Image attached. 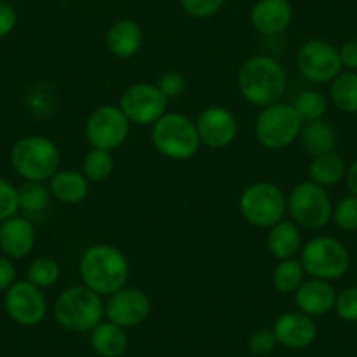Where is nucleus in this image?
<instances>
[{"label": "nucleus", "mask_w": 357, "mask_h": 357, "mask_svg": "<svg viewBox=\"0 0 357 357\" xmlns=\"http://www.w3.org/2000/svg\"><path fill=\"white\" fill-rule=\"evenodd\" d=\"M236 84L243 100L256 107H266L280 102L287 86L282 63L268 54H256L242 63Z\"/></svg>", "instance_id": "2"}, {"label": "nucleus", "mask_w": 357, "mask_h": 357, "mask_svg": "<svg viewBox=\"0 0 357 357\" xmlns=\"http://www.w3.org/2000/svg\"><path fill=\"white\" fill-rule=\"evenodd\" d=\"M225 2L226 0H181V6L186 11V15L204 20L211 18L215 13L221 11Z\"/></svg>", "instance_id": "35"}, {"label": "nucleus", "mask_w": 357, "mask_h": 357, "mask_svg": "<svg viewBox=\"0 0 357 357\" xmlns=\"http://www.w3.org/2000/svg\"><path fill=\"white\" fill-rule=\"evenodd\" d=\"M345 181H347V188H349L350 195L357 197V160L347 168Z\"/></svg>", "instance_id": "41"}, {"label": "nucleus", "mask_w": 357, "mask_h": 357, "mask_svg": "<svg viewBox=\"0 0 357 357\" xmlns=\"http://www.w3.org/2000/svg\"><path fill=\"white\" fill-rule=\"evenodd\" d=\"M300 263L307 275L331 282L342 279L349 272L350 254L345 243L338 238L319 235L301 247Z\"/></svg>", "instance_id": "6"}, {"label": "nucleus", "mask_w": 357, "mask_h": 357, "mask_svg": "<svg viewBox=\"0 0 357 357\" xmlns=\"http://www.w3.org/2000/svg\"><path fill=\"white\" fill-rule=\"evenodd\" d=\"M305 270L301 266L300 259H282L275 264L272 272V284L279 293L294 294L298 287L303 284Z\"/></svg>", "instance_id": "27"}, {"label": "nucleus", "mask_w": 357, "mask_h": 357, "mask_svg": "<svg viewBox=\"0 0 357 357\" xmlns=\"http://www.w3.org/2000/svg\"><path fill=\"white\" fill-rule=\"evenodd\" d=\"M18 23L16 9L9 4L8 0H0V39L8 37Z\"/></svg>", "instance_id": "38"}, {"label": "nucleus", "mask_w": 357, "mask_h": 357, "mask_svg": "<svg viewBox=\"0 0 357 357\" xmlns=\"http://www.w3.org/2000/svg\"><path fill=\"white\" fill-rule=\"evenodd\" d=\"M158 88L161 89V93L170 100V98H178L183 97V93L186 91V79L183 74L178 72H165L163 75L158 81Z\"/></svg>", "instance_id": "37"}, {"label": "nucleus", "mask_w": 357, "mask_h": 357, "mask_svg": "<svg viewBox=\"0 0 357 357\" xmlns=\"http://www.w3.org/2000/svg\"><path fill=\"white\" fill-rule=\"evenodd\" d=\"M331 219L343 231H356L357 229V197L349 195L333 205Z\"/></svg>", "instance_id": "32"}, {"label": "nucleus", "mask_w": 357, "mask_h": 357, "mask_svg": "<svg viewBox=\"0 0 357 357\" xmlns=\"http://www.w3.org/2000/svg\"><path fill=\"white\" fill-rule=\"evenodd\" d=\"M61 270L60 264L53 257H37L32 263L29 264V270H26V280L32 282L33 286L40 287V289H46V287L54 286V284L60 280Z\"/></svg>", "instance_id": "31"}, {"label": "nucleus", "mask_w": 357, "mask_h": 357, "mask_svg": "<svg viewBox=\"0 0 357 357\" xmlns=\"http://www.w3.org/2000/svg\"><path fill=\"white\" fill-rule=\"evenodd\" d=\"M247 347L254 356H268L277 347V338L272 329H256L247 340Z\"/></svg>", "instance_id": "36"}, {"label": "nucleus", "mask_w": 357, "mask_h": 357, "mask_svg": "<svg viewBox=\"0 0 357 357\" xmlns=\"http://www.w3.org/2000/svg\"><path fill=\"white\" fill-rule=\"evenodd\" d=\"M89 343L100 357H121L128 347V336L125 328L111 321L100 322L91 329Z\"/></svg>", "instance_id": "23"}, {"label": "nucleus", "mask_w": 357, "mask_h": 357, "mask_svg": "<svg viewBox=\"0 0 357 357\" xmlns=\"http://www.w3.org/2000/svg\"><path fill=\"white\" fill-rule=\"evenodd\" d=\"M277 343L286 349H307L317 338V324L303 312H286L279 315L272 328Z\"/></svg>", "instance_id": "16"}, {"label": "nucleus", "mask_w": 357, "mask_h": 357, "mask_svg": "<svg viewBox=\"0 0 357 357\" xmlns=\"http://www.w3.org/2000/svg\"><path fill=\"white\" fill-rule=\"evenodd\" d=\"M300 74L315 84L331 82L342 72L340 51L324 39H308L300 46L296 54Z\"/></svg>", "instance_id": "12"}, {"label": "nucleus", "mask_w": 357, "mask_h": 357, "mask_svg": "<svg viewBox=\"0 0 357 357\" xmlns=\"http://www.w3.org/2000/svg\"><path fill=\"white\" fill-rule=\"evenodd\" d=\"M240 214L254 228H272L287 212V197L277 184L259 181L240 195Z\"/></svg>", "instance_id": "8"}, {"label": "nucleus", "mask_w": 357, "mask_h": 357, "mask_svg": "<svg viewBox=\"0 0 357 357\" xmlns=\"http://www.w3.org/2000/svg\"><path fill=\"white\" fill-rule=\"evenodd\" d=\"M340 60L342 67L350 72H357V39H350L340 47Z\"/></svg>", "instance_id": "39"}, {"label": "nucleus", "mask_w": 357, "mask_h": 357, "mask_svg": "<svg viewBox=\"0 0 357 357\" xmlns=\"http://www.w3.org/2000/svg\"><path fill=\"white\" fill-rule=\"evenodd\" d=\"M9 161L16 174L25 181L46 183L60 170V149L44 135H26L16 140L9 153Z\"/></svg>", "instance_id": "3"}, {"label": "nucleus", "mask_w": 357, "mask_h": 357, "mask_svg": "<svg viewBox=\"0 0 357 357\" xmlns=\"http://www.w3.org/2000/svg\"><path fill=\"white\" fill-rule=\"evenodd\" d=\"M6 314L13 322L25 328L40 324L47 314V301L43 289L29 280H16L4 296Z\"/></svg>", "instance_id": "13"}, {"label": "nucleus", "mask_w": 357, "mask_h": 357, "mask_svg": "<svg viewBox=\"0 0 357 357\" xmlns=\"http://www.w3.org/2000/svg\"><path fill=\"white\" fill-rule=\"evenodd\" d=\"M36 228L22 215H13L0 222V250L9 259H23L36 245Z\"/></svg>", "instance_id": "17"}, {"label": "nucleus", "mask_w": 357, "mask_h": 357, "mask_svg": "<svg viewBox=\"0 0 357 357\" xmlns=\"http://www.w3.org/2000/svg\"><path fill=\"white\" fill-rule=\"evenodd\" d=\"M336 291L328 280L321 279H305L303 284L294 293V303L298 310L310 317L324 315L335 308L336 303Z\"/></svg>", "instance_id": "19"}, {"label": "nucleus", "mask_w": 357, "mask_h": 357, "mask_svg": "<svg viewBox=\"0 0 357 357\" xmlns=\"http://www.w3.org/2000/svg\"><path fill=\"white\" fill-rule=\"evenodd\" d=\"M102 296L86 286H70L58 294L53 305L54 321L72 333H89L104 319Z\"/></svg>", "instance_id": "4"}, {"label": "nucleus", "mask_w": 357, "mask_h": 357, "mask_svg": "<svg viewBox=\"0 0 357 357\" xmlns=\"http://www.w3.org/2000/svg\"><path fill=\"white\" fill-rule=\"evenodd\" d=\"M266 247L268 252L279 261L294 257L303 247L300 226L291 219L279 221L272 228H268Z\"/></svg>", "instance_id": "22"}, {"label": "nucleus", "mask_w": 357, "mask_h": 357, "mask_svg": "<svg viewBox=\"0 0 357 357\" xmlns=\"http://www.w3.org/2000/svg\"><path fill=\"white\" fill-rule=\"evenodd\" d=\"M198 137L208 149H225L231 146L238 133V123L229 109L212 105L204 109L195 121Z\"/></svg>", "instance_id": "14"}, {"label": "nucleus", "mask_w": 357, "mask_h": 357, "mask_svg": "<svg viewBox=\"0 0 357 357\" xmlns=\"http://www.w3.org/2000/svg\"><path fill=\"white\" fill-rule=\"evenodd\" d=\"M301 128H303V121L294 111L293 104H286V102H275L263 107L254 123L257 142L272 151L286 149L291 144L296 142L300 139Z\"/></svg>", "instance_id": "7"}, {"label": "nucleus", "mask_w": 357, "mask_h": 357, "mask_svg": "<svg viewBox=\"0 0 357 357\" xmlns=\"http://www.w3.org/2000/svg\"><path fill=\"white\" fill-rule=\"evenodd\" d=\"M301 146L308 156L315 158L321 154L333 153L336 147V132L328 121L317 119V121L303 123L300 133Z\"/></svg>", "instance_id": "24"}, {"label": "nucleus", "mask_w": 357, "mask_h": 357, "mask_svg": "<svg viewBox=\"0 0 357 357\" xmlns=\"http://www.w3.org/2000/svg\"><path fill=\"white\" fill-rule=\"evenodd\" d=\"M289 0H257L250 11V23L261 36H279L293 22Z\"/></svg>", "instance_id": "18"}, {"label": "nucleus", "mask_w": 357, "mask_h": 357, "mask_svg": "<svg viewBox=\"0 0 357 357\" xmlns=\"http://www.w3.org/2000/svg\"><path fill=\"white\" fill-rule=\"evenodd\" d=\"M329 93L338 111L357 114V72H340L331 81Z\"/></svg>", "instance_id": "26"}, {"label": "nucleus", "mask_w": 357, "mask_h": 357, "mask_svg": "<svg viewBox=\"0 0 357 357\" xmlns=\"http://www.w3.org/2000/svg\"><path fill=\"white\" fill-rule=\"evenodd\" d=\"M112 170H114V158L111 151L91 147L82 158L81 172L89 183H104L111 177Z\"/></svg>", "instance_id": "28"}, {"label": "nucleus", "mask_w": 357, "mask_h": 357, "mask_svg": "<svg viewBox=\"0 0 357 357\" xmlns=\"http://www.w3.org/2000/svg\"><path fill=\"white\" fill-rule=\"evenodd\" d=\"M151 142L161 156L174 161L190 160L202 146L193 119L178 112H167L154 123Z\"/></svg>", "instance_id": "5"}, {"label": "nucleus", "mask_w": 357, "mask_h": 357, "mask_svg": "<svg viewBox=\"0 0 357 357\" xmlns=\"http://www.w3.org/2000/svg\"><path fill=\"white\" fill-rule=\"evenodd\" d=\"M130 125L132 123L126 119L119 105H100L86 119V140L95 149L114 151L128 137Z\"/></svg>", "instance_id": "11"}, {"label": "nucleus", "mask_w": 357, "mask_h": 357, "mask_svg": "<svg viewBox=\"0 0 357 357\" xmlns=\"http://www.w3.org/2000/svg\"><path fill=\"white\" fill-rule=\"evenodd\" d=\"M50 183L51 197L65 205H77L89 195V181L79 170H58Z\"/></svg>", "instance_id": "21"}, {"label": "nucleus", "mask_w": 357, "mask_h": 357, "mask_svg": "<svg viewBox=\"0 0 357 357\" xmlns=\"http://www.w3.org/2000/svg\"><path fill=\"white\" fill-rule=\"evenodd\" d=\"M104 314L107 321L121 328H135L149 317L151 300L142 289L125 286L109 296Z\"/></svg>", "instance_id": "15"}, {"label": "nucleus", "mask_w": 357, "mask_h": 357, "mask_svg": "<svg viewBox=\"0 0 357 357\" xmlns=\"http://www.w3.org/2000/svg\"><path fill=\"white\" fill-rule=\"evenodd\" d=\"M51 191L50 186L44 183H36V181H25L18 188V202L20 208L29 214H37L44 211L50 205Z\"/></svg>", "instance_id": "29"}, {"label": "nucleus", "mask_w": 357, "mask_h": 357, "mask_svg": "<svg viewBox=\"0 0 357 357\" xmlns=\"http://www.w3.org/2000/svg\"><path fill=\"white\" fill-rule=\"evenodd\" d=\"M345 161L335 151L312 158L310 165H308V181L322 188L336 186L342 178H345Z\"/></svg>", "instance_id": "25"}, {"label": "nucleus", "mask_w": 357, "mask_h": 357, "mask_svg": "<svg viewBox=\"0 0 357 357\" xmlns=\"http://www.w3.org/2000/svg\"><path fill=\"white\" fill-rule=\"evenodd\" d=\"M168 98L161 93L158 84L135 82L123 91L119 109L130 123L139 126H153L163 114H167Z\"/></svg>", "instance_id": "10"}, {"label": "nucleus", "mask_w": 357, "mask_h": 357, "mask_svg": "<svg viewBox=\"0 0 357 357\" xmlns=\"http://www.w3.org/2000/svg\"><path fill=\"white\" fill-rule=\"evenodd\" d=\"M335 310L345 322H357V286L345 287L336 294Z\"/></svg>", "instance_id": "34"}, {"label": "nucleus", "mask_w": 357, "mask_h": 357, "mask_svg": "<svg viewBox=\"0 0 357 357\" xmlns=\"http://www.w3.org/2000/svg\"><path fill=\"white\" fill-rule=\"evenodd\" d=\"M144 33L142 29L133 20H118L111 25L107 36H105V46L112 56L119 60L133 58L142 47Z\"/></svg>", "instance_id": "20"}, {"label": "nucleus", "mask_w": 357, "mask_h": 357, "mask_svg": "<svg viewBox=\"0 0 357 357\" xmlns=\"http://www.w3.org/2000/svg\"><path fill=\"white\" fill-rule=\"evenodd\" d=\"M18 188L8 178L0 177V222L18 214Z\"/></svg>", "instance_id": "33"}, {"label": "nucleus", "mask_w": 357, "mask_h": 357, "mask_svg": "<svg viewBox=\"0 0 357 357\" xmlns=\"http://www.w3.org/2000/svg\"><path fill=\"white\" fill-rule=\"evenodd\" d=\"M16 282V268L13 261L0 256V293H6Z\"/></svg>", "instance_id": "40"}, {"label": "nucleus", "mask_w": 357, "mask_h": 357, "mask_svg": "<svg viewBox=\"0 0 357 357\" xmlns=\"http://www.w3.org/2000/svg\"><path fill=\"white\" fill-rule=\"evenodd\" d=\"M287 212L300 228L321 229L331 221L333 204L326 188L303 181L287 195Z\"/></svg>", "instance_id": "9"}, {"label": "nucleus", "mask_w": 357, "mask_h": 357, "mask_svg": "<svg viewBox=\"0 0 357 357\" xmlns=\"http://www.w3.org/2000/svg\"><path fill=\"white\" fill-rule=\"evenodd\" d=\"M82 286L98 296H111L128 282L130 264L125 254L111 243H95L79 259Z\"/></svg>", "instance_id": "1"}, {"label": "nucleus", "mask_w": 357, "mask_h": 357, "mask_svg": "<svg viewBox=\"0 0 357 357\" xmlns=\"http://www.w3.org/2000/svg\"><path fill=\"white\" fill-rule=\"evenodd\" d=\"M294 111L298 112L300 119L303 123L317 121V119L324 118L326 111H328V102H326L324 95L315 89H305L294 98L293 102Z\"/></svg>", "instance_id": "30"}]
</instances>
